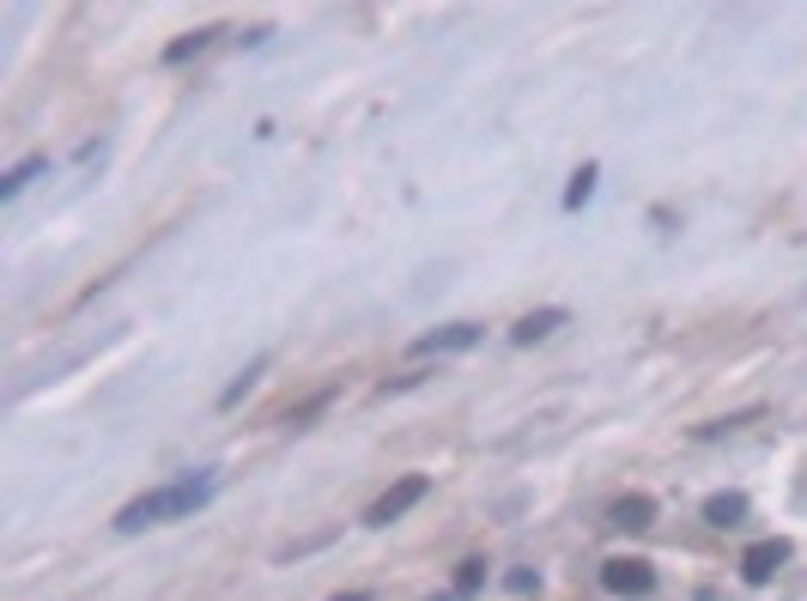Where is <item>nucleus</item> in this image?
Instances as JSON below:
<instances>
[{"label":"nucleus","mask_w":807,"mask_h":601,"mask_svg":"<svg viewBox=\"0 0 807 601\" xmlns=\"http://www.w3.org/2000/svg\"><path fill=\"white\" fill-rule=\"evenodd\" d=\"M334 601H371V596H365V589H352V596H334Z\"/></svg>","instance_id":"15"},{"label":"nucleus","mask_w":807,"mask_h":601,"mask_svg":"<svg viewBox=\"0 0 807 601\" xmlns=\"http://www.w3.org/2000/svg\"><path fill=\"white\" fill-rule=\"evenodd\" d=\"M255 371H261V365H249V371H243V377H237V383H231V389H225V395H219V401H225V407H237V401H243V395H249V389H255Z\"/></svg>","instance_id":"13"},{"label":"nucleus","mask_w":807,"mask_h":601,"mask_svg":"<svg viewBox=\"0 0 807 601\" xmlns=\"http://www.w3.org/2000/svg\"><path fill=\"white\" fill-rule=\"evenodd\" d=\"M425 492H431V480H425V474H407V480H395L389 492H383L377 504L365 510V523H371V529H389L395 517H407V510H413Z\"/></svg>","instance_id":"2"},{"label":"nucleus","mask_w":807,"mask_h":601,"mask_svg":"<svg viewBox=\"0 0 807 601\" xmlns=\"http://www.w3.org/2000/svg\"><path fill=\"white\" fill-rule=\"evenodd\" d=\"M480 583H486V559H462V571H456V596H474Z\"/></svg>","instance_id":"12"},{"label":"nucleus","mask_w":807,"mask_h":601,"mask_svg":"<svg viewBox=\"0 0 807 601\" xmlns=\"http://www.w3.org/2000/svg\"><path fill=\"white\" fill-rule=\"evenodd\" d=\"M534 583H541V577H534V571H510V589H516V596H528Z\"/></svg>","instance_id":"14"},{"label":"nucleus","mask_w":807,"mask_h":601,"mask_svg":"<svg viewBox=\"0 0 807 601\" xmlns=\"http://www.w3.org/2000/svg\"><path fill=\"white\" fill-rule=\"evenodd\" d=\"M207 43H213V31H195V37H177V43L164 49V61H189V55H201Z\"/></svg>","instance_id":"11"},{"label":"nucleus","mask_w":807,"mask_h":601,"mask_svg":"<svg viewBox=\"0 0 807 601\" xmlns=\"http://www.w3.org/2000/svg\"><path fill=\"white\" fill-rule=\"evenodd\" d=\"M37 170H43V158H25V165H19V170H7V183H0V201H13L19 189H25L31 177H37Z\"/></svg>","instance_id":"10"},{"label":"nucleus","mask_w":807,"mask_h":601,"mask_svg":"<svg viewBox=\"0 0 807 601\" xmlns=\"http://www.w3.org/2000/svg\"><path fill=\"white\" fill-rule=\"evenodd\" d=\"M559 322H565V310H534V316H522V322L510 328V340H516V347H534V340H547Z\"/></svg>","instance_id":"8"},{"label":"nucleus","mask_w":807,"mask_h":601,"mask_svg":"<svg viewBox=\"0 0 807 601\" xmlns=\"http://www.w3.org/2000/svg\"><path fill=\"white\" fill-rule=\"evenodd\" d=\"M486 328L480 322H450V328H431V334L413 340V359H443V353H468V347H480Z\"/></svg>","instance_id":"3"},{"label":"nucleus","mask_w":807,"mask_h":601,"mask_svg":"<svg viewBox=\"0 0 807 601\" xmlns=\"http://www.w3.org/2000/svg\"><path fill=\"white\" fill-rule=\"evenodd\" d=\"M783 565H789V541H777V535H771V541H753V547L741 553V577H747V583H771Z\"/></svg>","instance_id":"4"},{"label":"nucleus","mask_w":807,"mask_h":601,"mask_svg":"<svg viewBox=\"0 0 807 601\" xmlns=\"http://www.w3.org/2000/svg\"><path fill=\"white\" fill-rule=\"evenodd\" d=\"M601 583H607L613 596H650L656 571H650V559H607L601 565Z\"/></svg>","instance_id":"5"},{"label":"nucleus","mask_w":807,"mask_h":601,"mask_svg":"<svg viewBox=\"0 0 807 601\" xmlns=\"http://www.w3.org/2000/svg\"><path fill=\"white\" fill-rule=\"evenodd\" d=\"M207 498H213L207 474H201V480H183V486H164V492H146V498H134V504H122L116 529L134 535V529H146V523H177V517H195Z\"/></svg>","instance_id":"1"},{"label":"nucleus","mask_w":807,"mask_h":601,"mask_svg":"<svg viewBox=\"0 0 807 601\" xmlns=\"http://www.w3.org/2000/svg\"><path fill=\"white\" fill-rule=\"evenodd\" d=\"M589 195H595V165H583V170H577V177H571V189H565V207H589Z\"/></svg>","instance_id":"9"},{"label":"nucleus","mask_w":807,"mask_h":601,"mask_svg":"<svg viewBox=\"0 0 807 601\" xmlns=\"http://www.w3.org/2000/svg\"><path fill=\"white\" fill-rule=\"evenodd\" d=\"M704 523H711V529H735V523H747V498H741V492H716L711 504H704Z\"/></svg>","instance_id":"6"},{"label":"nucleus","mask_w":807,"mask_h":601,"mask_svg":"<svg viewBox=\"0 0 807 601\" xmlns=\"http://www.w3.org/2000/svg\"><path fill=\"white\" fill-rule=\"evenodd\" d=\"M650 523H656V498L632 492V498L613 504V529H650Z\"/></svg>","instance_id":"7"},{"label":"nucleus","mask_w":807,"mask_h":601,"mask_svg":"<svg viewBox=\"0 0 807 601\" xmlns=\"http://www.w3.org/2000/svg\"><path fill=\"white\" fill-rule=\"evenodd\" d=\"M431 601H456V596H431Z\"/></svg>","instance_id":"16"}]
</instances>
